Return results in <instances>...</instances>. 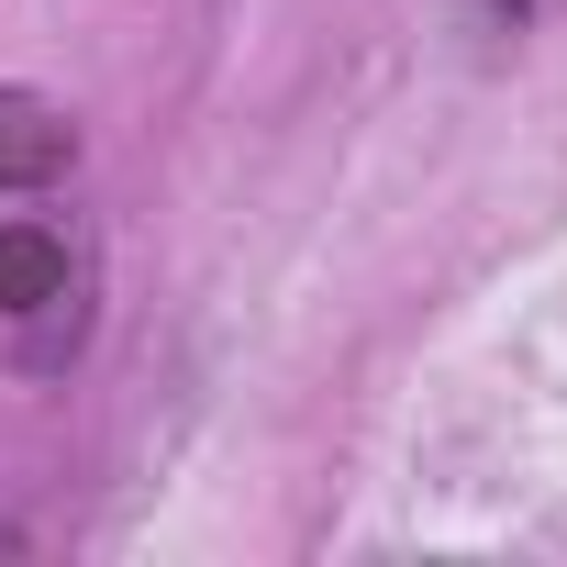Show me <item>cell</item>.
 <instances>
[{"label":"cell","mask_w":567,"mask_h":567,"mask_svg":"<svg viewBox=\"0 0 567 567\" xmlns=\"http://www.w3.org/2000/svg\"><path fill=\"white\" fill-rule=\"evenodd\" d=\"M534 12H545V0H478V23H489V34H501V23H534Z\"/></svg>","instance_id":"cell-3"},{"label":"cell","mask_w":567,"mask_h":567,"mask_svg":"<svg viewBox=\"0 0 567 567\" xmlns=\"http://www.w3.org/2000/svg\"><path fill=\"white\" fill-rule=\"evenodd\" d=\"M68 156H79V134H68V112H56V101L0 90V189H34V178H56Z\"/></svg>","instance_id":"cell-1"},{"label":"cell","mask_w":567,"mask_h":567,"mask_svg":"<svg viewBox=\"0 0 567 567\" xmlns=\"http://www.w3.org/2000/svg\"><path fill=\"white\" fill-rule=\"evenodd\" d=\"M68 301V245L34 223H0V312H45Z\"/></svg>","instance_id":"cell-2"}]
</instances>
